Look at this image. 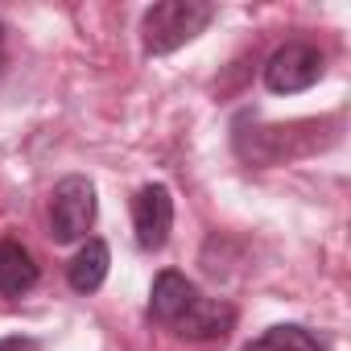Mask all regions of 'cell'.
<instances>
[{
    "label": "cell",
    "instance_id": "6da1fadb",
    "mask_svg": "<svg viewBox=\"0 0 351 351\" xmlns=\"http://www.w3.org/2000/svg\"><path fill=\"white\" fill-rule=\"evenodd\" d=\"M211 21H215V5H207V0H161L141 17V46L153 58L173 54L186 42H195Z\"/></svg>",
    "mask_w": 351,
    "mask_h": 351
},
{
    "label": "cell",
    "instance_id": "7a4b0ae2",
    "mask_svg": "<svg viewBox=\"0 0 351 351\" xmlns=\"http://www.w3.org/2000/svg\"><path fill=\"white\" fill-rule=\"evenodd\" d=\"M95 223V186L83 173H71L50 191V236L54 244H79L87 240Z\"/></svg>",
    "mask_w": 351,
    "mask_h": 351
},
{
    "label": "cell",
    "instance_id": "3957f363",
    "mask_svg": "<svg viewBox=\"0 0 351 351\" xmlns=\"http://www.w3.org/2000/svg\"><path fill=\"white\" fill-rule=\"evenodd\" d=\"M322 71H326V58H322L318 46H310V42H285L265 62V87L273 95H298V91H310L322 79Z\"/></svg>",
    "mask_w": 351,
    "mask_h": 351
},
{
    "label": "cell",
    "instance_id": "277c9868",
    "mask_svg": "<svg viewBox=\"0 0 351 351\" xmlns=\"http://www.w3.org/2000/svg\"><path fill=\"white\" fill-rule=\"evenodd\" d=\"M169 228H173V199L161 182H149L132 195V232H136V244L145 252H157L165 248L169 240Z\"/></svg>",
    "mask_w": 351,
    "mask_h": 351
},
{
    "label": "cell",
    "instance_id": "5b68a950",
    "mask_svg": "<svg viewBox=\"0 0 351 351\" xmlns=\"http://www.w3.org/2000/svg\"><path fill=\"white\" fill-rule=\"evenodd\" d=\"M199 302V285L186 277V273H178V269H161L157 277H153V293H149V314L157 318V322H165V326H173L191 306Z\"/></svg>",
    "mask_w": 351,
    "mask_h": 351
},
{
    "label": "cell",
    "instance_id": "8992f818",
    "mask_svg": "<svg viewBox=\"0 0 351 351\" xmlns=\"http://www.w3.org/2000/svg\"><path fill=\"white\" fill-rule=\"evenodd\" d=\"M232 326H236V310L223 306V302H215V298H203V293H199V302H195L178 322H173V330H178L182 339H195V343L223 339Z\"/></svg>",
    "mask_w": 351,
    "mask_h": 351
},
{
    "label": "cell",
    "instance_id": "52a82bcc",
    "mask_svg": "<svg viewBox=\"0 0 351 351\" xmlns=\"http://www.w3.org/2000/svg\"><path fill=\"white\" fill-rule=\"evenodd\" d=\"M38 285V261L25 244L17 240H0V293L21 298Z\"/></svg>",
    "mask_w": 351,
    "mask_h": 351
},
{
    "label": "cell",
    "instance_id": "ba28073f",
    "mask_svg": "<svg viewBox=\"0 0 351 351\" xmlns=\"http://www.w3.org/2000/svg\"><path fill=\"white\" fill-rule=\"evenodd\" d=\"M108 265H112L108 244H104V240H87V244L71 256V265H66L71 289H75V293H95V289L108 281Z\"/></svg>",
    "mask_w": 351,
    "mask_h": 351
},
{
    "label": "cell",
    "instance_id": "9c48e42d",
    "mask_svg": "<svg viewBox=\"0 0 351 351\" xmlns=\"http://www.w3.org/2000/svg\"><path fill=\"white\" fill-rule=\"evenodd\" d=\"M261 351H326V343L302 322H277L261 335Z\"/></svg>",
    "mask_w": 351,
    "mask_h": 351
},
{
    "label": "cell",
    "instance_id": "30bf717a",
    "mask_svg": "<svg viewBox=\"0 0 351 351\" xmlns=\"http://www.w3.org/2000/svg\"><path fill=\"white\" fill-rule=\"evenodd\" d=\"M0 351H42V343L29 335H9V339H0Z\"/></svg>",
    "mask_w": 351,
    "mask_h": 351
},
{
    "label": "cell",
    "instance_id": "8fae6325",
    "mask_svg": "<svg viewBox=\"0 0 351 351\" xmlns=\"http://www.w3.org/2000/svg\"><path fill=\"white\" fill-rule=\"evenodd\" d=\"M0 58H5V21H0Z\"/></svg>",
    "mask_w": 351,
    "mask_h": 351
},
{
    "label": "cell",
    "instance_id": "7c38bea8",
    "mask_svg": "<svg viewBox=\"0 0 351 351\" xmlns=\"http://www.w3.org/2000/svg\"><path fill=\"white\" fill-rule=\"evenodd\" d=\"M244 351H261V347H244Z\"/></svg>",
    "mask_w": 351,
    "mask_h": 351
}]
</instances>
